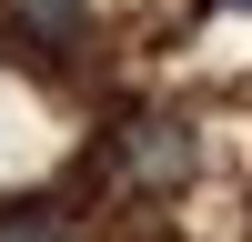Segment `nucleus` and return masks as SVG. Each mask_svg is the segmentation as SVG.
Instances as JSON below:
<instances>
[{"label":"nucleus","mask_w":252,"mask_h":242,"mask_svg":"<svg viewBox=\"0 0 252 242\" xmlns=\"http://www.w3.org/2000/svg\"><path fill=\"white\" fill-rule=\"evenodd\" d=\"M121 161H131L141 182H182V172H192V131L152 111V121H131V131H121Z\"/></svg>","instance_id":"obj_1"},{"label":"nucleus","mask_w":252,"mask_h":242,"mask_svg":"<svg viewBox=\"0 0 252 242\" xmlns=\"http://www.w3.org/2000/svg\"><path fill=\"white\" fill-rule=\"evenodd\" d=\"M91 30V0H10V40L20 51H71Z\"/></svg>","instance_id":"obj_2"},{"label":"nucleus","mask_w":252,"mask_h":242,"mask_svg":"<svg viewBox=\"0 0 252 242\" xmlns=\"http://www.w3.org/2000/svg\"><path fill=\"white\" fill-rule=\"evenodd\" d=\"M0 242H71V222H61L51 202H10V212H0Z\"/></svg>","instance_id":"obj_3"},{"label":"nucleus","mask_w":252,"mask_h":242,"mask_svg":"<svg viewBox=\"0 0 252 242\" xmlns=\"http://www.w3.org/2000/svg\"><path fill=\"white\" fill-rule=\"evenodd\" d=\"M212 10H252V0H212Z\"/></svg>","instance_id":"obj_4"}]
</instances>
